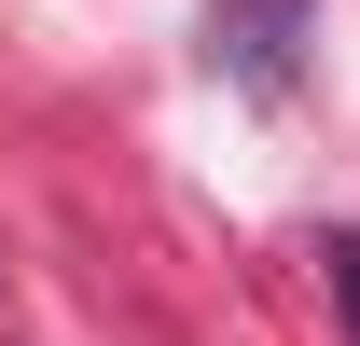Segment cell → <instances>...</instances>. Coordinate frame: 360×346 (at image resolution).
<instances>
[{
    "label": "cell",
    "instance_id": "cell-1",
    "mask_svg": "<svg viewBox=\"0 0 360 346\" xmlns=\"http://www.w3.org/2000/svg\"><path fill=\"white\" fill-rule=\"evenodd\" d=\"M291 28H305V0H208V56L236 84H291Z\"/></svg>",
    "mask_w": 360,
    "mask_h": 346
},
{
    "label": "cell",
    "instance_id": "cell-2",
    "mask_svg": "<svg viewBox=\"0 0 360 346\" xmlns=\"http://www.w3.org/2000/svg\"><path fill=\"white\" fill-rule=\"evenodd\" d=\"M319 263H333V305H347V333H360V236H319Z\"/></svg>",
    "mask_w": 360,
    "mask_h": 346
}]
</instances>
